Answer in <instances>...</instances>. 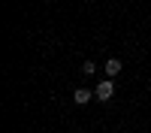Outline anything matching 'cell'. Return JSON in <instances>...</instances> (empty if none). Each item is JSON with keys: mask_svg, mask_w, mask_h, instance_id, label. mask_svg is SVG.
<instances>
[{"mask_svg": "<svg viewBox=\"0 0 151 133\" xmlns=\"http://www.w3.org/2000/svg\"><path fill=\"white\" fill-rule=\"evenodd\" d=\"M121 70H124V64H121L118 58H109V60H106V73H109V79H115Z\"/></svg>", "mask_w": 151, "mask_h": 133, "instance_id": "obj_2", "label": "cell"}, {"mask_svg": "<svg viewBox=\"0 0 151 133\" xmlns=\"http://www.w3.org/2000/svg\"><path fill=\"white\" fill-rule=\"evenodd\" d=\"M112 94H115V82H112V79H103V82L94 88V97H97V100H109Z\"/></svg>", "mask_w": 151, "mask_h": 133, "instance_id": "obj_1", "label": "cell"}, {"mask_svg": "<svg viewBox=\"0 0 151 133\" xmlns=\"http://www.w3.org/2000/svg\"><path fill=\"white\" fill-rule=\"evenodd\" d=\"M73 100H76V103H79V106H85L88 100H91V91H88V88H79V91H76V94H73Z\"/></svg>", "mask_w": 151, "mask_h": 133, "instance_id": "obj_3", "label": "cell"}, {"mask_svg": "<svg viewBox=\"0 0 151 133\" xmlns=\"http://www.w3.org/2000/svg\"><path fill=\"white\" fill-rule=\"evenodd\" d=\"M94 70H97V64H94V60H85V64H82V73H85V76H91Z\"/></svg>", "mask_w": 151, "mask_h": 133, "instance_id": "obj_4", "label": "cell"}]
</instances>
